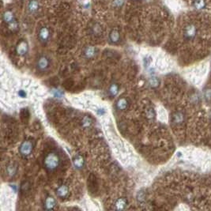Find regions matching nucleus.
<instances>
[{"label": "nucleus", "mask_w": 211, "mask_h": 211, "mask_svg": "<svg viewBox=\"0 0 211 211\" xmlns=\"http://www.w3.org/2000/svg\"><path fill=\"white\" fill-rule=\"evenodd\" d=\"M60 157L56 152L47 153L44 158V167L49 172L56 171L60 165Z\"/></svg>", "instance_id": "obj_1"}, {"label": "nucleus", "mask_w": 211, "mask_h": 211, "mask_svg": "<svg viewBox=\"0 0 211 211\" xmlns=\"http://www.w3.org/2000/svg\"><path fill=\"white\" fill-rule=\"evenodd\" d=\"M36 70L38 71L44 73V72L48 71L51 66V60L48 56H41L38 58L36 63Z\"/></svg>", "instance_id": "obj_2"}, {"label": "nucleus", "mask_w": 211, "mask_h": 211, "mask_svg": "<svg viewBox=\"0 0 211 211\" xmlns=\"http://www.w3.org/2000/svg\"><path fill=\"white\" fill-rule=\"evenodd\" d=\"M34 148L33 141L31 140H26L21 144L19 147V153L24 157H27L32 153Z\"/></svg>", "instance_id": "obj_3"}, {"label": "nucleus", "mask_w": 211, "mask_h": 211, "mask_svg": "<svg viewBox=\"0 0 211 211\" xmlns=\"http://www.w3.org/2000/svg\"><path fill=\"white\" fill-rule=\"evenodd\" d=\"M197 33V29L195 27V26L192 24L187 25L184 29V32H183V36L186 40H193L194 38L196 36Z\"/></svg>", "instance_id": "obj_4"}, {"label": "nucleus", "mask_w": 211, "mask_h": 211, "mask_svg": "<svg viewBox=\"0 0 211 211\" xmlns=\"http://www.w3.org/2000/svg\"><path fill=\"white\" fill-rule=\"evenodd\" d=\"M29 52V44L27 41L22 40L16 46V53L19 56H25Z\"/></svg>", "instance_id": "obj_5"}, {"label": "nucleus", "mask_w": 211, "mask_h": 211, "mask_svg": "<svg viewBox=\"0 0 211 211\" xmlns=\"http://www.w3.org/2000/svg\"><path fill=\"white\" fill-rule=\"evenodd\" d=\"M38 38L42 44H46L50 39V30L48 27H41L38 32Z\"/></svg>", "instance_id": "obj_6"}, {"label": "nucleus", "mask_w": 211, "mask_h": 211, "mask_svg": "<svg viewBox=\"0 0 211 211\" xmlns=\"http://www.w3.org/2000/svg\"><path fill=\"white\" fill-rule=\"evenodd\" d=\"M97 49L94 47V46H87L83 51V55L85 58L87 60H92L95 58L97 55Z\"/></svg>", "instance_id": "obj_7"}, {"label": "nucleus", "mask_w": 211, "mask_h": 211, "mask_svg": "<svg viewBox=\"0 0 211 211\" xmlns=\"http://www.w3.org/2000/svg\"><path fill=\"white\" fill-rule=\"evenodd\" d=\"M69 187L66 184H61V185L59 186L56 189V195L58 196L60 199H66V197L69 195Z\"/></svg>", "instance_id": "obj_8"}, {"label": "nucleus", "mask_w": 211, "mask_h": 211, "mask_svg": "<svg viewBox=\"0 0 211 211\" xmlns=\"http://www.w3.org/2000/svg\"><path fill=\"white\" fill-rule=\"evenodd\" d=\"M85 159L81 154H76L73 158V165L77 169H82L85 166Z\"/></svg>", "instance_id": "obj_9"}, {"label": "nucleus", "mask_w": 211, "mask_h": 211, "mask_svg": "<svg viewBox=\"0 0 211 211\" xmlns=\"http://www.w3.org/2000/svg\"><path fill=\"white\" fill-rule=\"evenodd\" d=\"M108 40L109 42L112 44H119L121 40V36H120V32L116 29L112 30L109 33V36H108Z\"/></svg>", "instance_id": "obj_10"}, {"label": "nucleus", "mask_w": 211, "mask_h": 211, "mask_svg": "<svg viewBox=\"0 0 211 211\" xmlns=\"http://www.w3.org/2000/svg\"><path fill=\"white\" fill-rule=\"evenodd\" d=\"M128 206V199H126V198H120L117 199L114 204V209L116 210H123L125 209Z\"/></svg>", "instance_id": "obj_11"}, {"label": "nucleus", "mask_w": 211, "mask_h": 211, "mask_svg": "<svg viewBox=\"0 0 211 211\" xmlns=\"http://www.w3.org/2000/svg\"><path fill=\"white\" fill-rule=\"evenodd\" d=\"M44 209H47V210L54 209L56 207V202L54 198L51 196V195L47 196L45 199V201H44Z\"/></svg>", "instance_id": "obj_12"}, {"label": "nucleus", "mask_w": 211, "mask_h": 211, "mask_svg": "<svg viewBox=\"0 0 211 211\" xmlns=\"http://www.w3.org/2000/svg\"><path fill=\"white\" fill-rule=\"evenodd\" d=\"M128 106H129V102H128V99L124 97L120 98L116 101V107L119 111H124L128 108Z\"/></svg>", "instance_id": "obj_13"}, {"label": "nucleus", "mask_w": 211, "mask_h": 211, "mask_svg": "<svg viewBox=\"0 0 211 211\" xmlns=\"http://www.w3.org/2000/svg\"><path fill=\"white\" fill-rule=\"evenodd\" d=\"M119 91H120V86L118 85L116 82H112L111 85L108 87V95H109L110 97H115L119 94Z\"/></svg>", "instance_id": "obj_14"}, {"label": "nucleus", "mask_w": 211, "mask_h": 211, "mask_svg": "<svg viewBox=\"0 0 211 211\" xmlns=\"http://www.w3.org/2000/svg\"><path fill=\"white\" fill-rule=\"evenodd\" d=\"M6 172L9 177H14L18 172V165L14 163L10 164L6 168Z\"/></svg>", "instance_id": "obj_15"}, {"label": "nucleus", "mask_w": 211, "mask_h": 211, "mask_svg": "<svg viewBox=\"0 0 211 211\" xmlns=\"http://www.w3.org/2000/svg\"><path fill=\"white\" fill-rule=\"evenodd\" d=\"M15 20H16V18L14 17L12 11H9V10L8 11H6V12L3 14V15H2V21H3L5 24L6 25L10 24L11 22H13Z\"/></svg>", "instance_id": "obj_16"}, {"label": "nucleus", "mask_w": 211, "mask_h": 211, "mask_svg": "<svg viewBox=\"0 0 211 211\" xmlns=\"http://www.w3.org/2000/svg\"><path fill=\"white\" fill-rule=\"evenodd\" d=\"M39 10V3L36 0H30L28 4V10L30 14H34Z\"/></svg>", "instance_id": "obj_17"}, {"label": "nucleus", "mask_w": 211, "mask_h": 211, "mask_svg": "<svg viewBox=\"0 0 211 211\" xmlns=\"http://www.w3.org/2000/svg\"><path fill=\"white\" fill-rule=\"evenodd\" d=\"M183 120H184V116L180 112H175L173 115V116H172V122L175 124H181V123L183 122Z\"/></svg>", "instance_id": "obj_18"}, {"label": "nucleus", "mask_w": 211, "mask_h": 211, "mask_svg": "<svg viewBox=\"0 0 211 211\" xmlns=\"http://www.w3.org/2000/svg\"><path fill=\"white\" fill-rule=\"evenodd\" d=\"M30 189H31V183H30L29 181H24L21 184L20 191L21 193L23 194V195H26V193H28Z\"/></svg>", "instance_id": "obj_19"}, {"label": "nucleus", "mask_w": 211, "mask_h": 211, "mask_svg": "<svg viewBox=\"0 0 211 211\" xmlns=\"http://www.w3.org/2000/svg\"><path fill=\"white\" fill-rule=\"evenodd\" d=\"M91 32L94 36H100L102 33L101 26L97 24V23L94 24L91 29Z\"/></svg>", "instance_id": "obj_20"}, {"label": "nucleus", "mask_w": 211, "mask_h": 211, "mask_svg": "<svg viewBox=\"0 0 211 211\" xmlns=\"http://www.w3.org/2000/svg\"><path fill=\"white\" fill-rule=\"evenodd\" d=\"M194 6L198 10H202L205 8L206 1L205 0H195L194 1Z\"/></svg>", "instance_id": "obj_21"}, {"label": "nucleus", "mask_w": 211, "mask_h": 211, "mask_svg": "<svg viewBox=\"0 0 211 211\" xmlns=\"http://www.w3.org/2000/svg\"><path fill=\"white\" fill-rule=\"evenodd\" d=\"M160 81L159 79L156 77H152L149 79V85L150 87L152 88H157V86H159Z\"/></svg>", "instance_id": "obj_22"}, {"label": "nucleus", "mask_w": 211, "mask_h": 211, "mask_svg": "<svg viewBox=\"0 0 211 211\" xmlns=\"http://www.w3.org/2000/svg\"><path fill=\"white\" fill-rule=\"evenodd\" d=\"M90 184H89V187H90V189L91 190L92 187H93V190L95 191V187H97V179H96L95 176H94L93 175H90Z\"/></svg>", "instance_id": "obj_23"}, {"label": "nucleus", "mask_w": 211, "mask_h": 211, "mask_svg": "<svg viewBox=\"0 0 211 211\" xmlns=\"http://www.w3.org/2000/svg\"><path fill=\"white\" fill-rule=\"evenodd\" d=\"M82 123L83 128H90V126L92 125V124H93V120H92L91 118L89 117V116H86V117L83 118Z\"/></svg>", "instance_id": "obj_24"}, {"label": "nucleus", "mask_w": 211, "mask_h": 211, "mask_svg": "<svg viewBox=\"0 0 211 211\" xmlns=\"http://www.w3.org/2000/svg\"><path fill=\"white\" fill-rule=\"evenodd\" d=\"M21 116L23 121H27V120L29 117V112L28 109H22L21 112Z\"/></svg>", "instance_id": "obj_25"}, {"label": "nucleus", "mask_w": 211, "mask_h": 211, "mask_svg": "<svg viewBox=\"0 0 211 211\" xmlns=\"http://www.w3.org/2000/svg\"><path fill=\"white\" fill-rule=\"evenodd\" d=\"M8 26H9V29H10V30H12V31H16V30L18 29V21L17 20L14 21V22H11L10 24H9Z\"/></svg>", "instance_id": "obj_26"}, {"label": "nucleus", "mask_w": 211, "mask_h": 211, "mask_svg": "<svg viewBox=\"0 0 211 211\" xmlns=\"http://www.w3.org/2000/svg\"><path fill=\"white\" fill-rule=\"evenodd\" d=\"M124 0H113V6L115 7H120L124 5Z\"/></svg>", "instance_id": "obj_27"}, {"label": "nucleus", "mask_w": 211, "mask_h": 211, "mask_svg": "<svg viewBox=\"0 0 211 211\" xmlns=\"http://www.w3.org/2000/svg\"><path fill=\"white\" fill-rule=\"evenodd\" d=\"M154 116H155V113H154V111H153V108H149V109L147 111L148 118H150V119H152V118L154 117Z\"/></svg>", "instance_id": "obj_28"}, {"label": "nucleus", "mask_w": 211, "mask_h": 211, "mask_svg": "<svg viewBox=\"0 0 211 211\" xmlns=\"http://www.w3.org/2000/svg\"><path fill=\"white\" fill-rule=\"evenodd\" d=\"M205 97L207 100L211 99V90H206L205 93Z\"/></svg>", "instance_id": "obj_29"}, {"label": "nucleus", "mask_w": 211, "mask_h": 211, "mask_svg": "<svg viewBox=\"0 0 211 211\" xmlns=\"http://www.w3.org/2000/svg\"><path fill=\"white\" fill-rule=\"evenodd\" d=\"M18 95L20 96L21 97L24 98L26 97V93L24 91V90H20V91L18 92Z\"/></svg>", "instance_id": "obj_30"}]
</instances>
